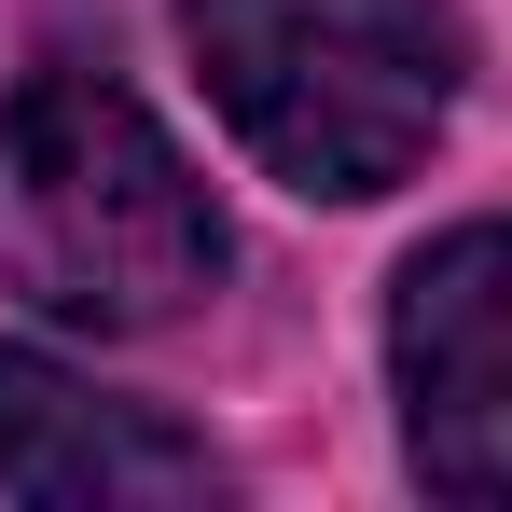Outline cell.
<instances>
[{
  "mask_svg": "<svg viewBox=\"0 0 512 512\" xmlns=\"http://www.w3.org/2000/svg\"><path fill=\"white\" fill-rule=\"evenodd\" d=\"M222 277V208L125 84H28L0 111V291L84 333H153Z\"/></svg>",
  "mask_w": 512,
  "mask_h": 512,
  "instance_id": "obj_1",
  "label": "cell"
},
{
  "mask_svg": "<svg viewBox=\"0 0 512 512\" xmlns=\"http://www.w3.org/2000/svg\"><path fill=\"white\" fill-rule=\"evenodd\" d=\"M0 485L56 512H111V499H208V443H180L167 416L111 402L84 374L0 346Z\"/></svg>",
  "mask_w": 512,
  "mask_h": 512,
  "instance_id": "obj_4",
  "label": "cell"
},
{
  "mask_svg": "<svg viewBox=\"0 0 512 512\" xmlns=\"http://www.w3.org/2000/svg\"><path fill=\"white\" fill-rule=\"evenodd\" d=\"M402 443L443 499H512V222H471L402 277Z\"/></svg>",
  "mask_w": 512,
  "mask_h": 512,
  "instance_id": "obj_3",
  "label": "cell"
},
{
  "mask_svg": "<svg viewBox=\"0 0 512 512\" xmlns=\"http://www.w3.org/2000/svg\"><path fill=\"white\" fill-rule=\"evenodd\" d=\"M180 42L291 194H388L457 111L443 0H180Z\"/></svg>",
  "mask_w": 512,
  "mask_h": 512,
  "instance_id": "obj_2",
  "label": "cell"
}]
</instances>
